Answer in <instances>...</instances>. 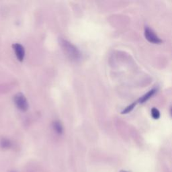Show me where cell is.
Listing matches in <instances>:
<instances>
[{
	"instance_id": "6da1fadb",
	"label": "cell",
	"mask_w": 172,
	"mask_h": 172,
	"mask_svg": "<svg viewBox=\"0 0 172 172\" xmlns=\"http://www.w3.org/2000/svg\"><path fill=\"white\" fill-rule=\"evenodd\" d=\"M14 102L15 105L22 111H26L29 109V103L26 97L22 93H18L15 95Z\"/></svg>"
},
{
	"instance_id": "7a4b0ae2",
	"label": "cell",
	"mask_w": 172,
	"mask_h": 172,
	"mask_svg": "<svg viewBox=\"0 0 172 172\" xmlns=\"http://www.w3.org/2000/svg\"><path fill=\"white\" fill-rule=\"evenodd\" d=\"M145 37L147 41L151 43L161 44L163 42L162 40L155 34V32L148 26H145Z\"/></svg>"
},
{
	"instance_id": "3957f363",
	"label": "cell",
	"mask_w": 172,
	"mask_h": 172,
	"mask_svg": "<svg viewBox=\"0 0 172 172\" xmlns=\"http://www.w3.org/2000/svg\"><path fill=\"white\" fill-rule=\"evenodd\" d=\"M62 45L64 49L65 50L66 53L69 55L71 56V57L75 59H77V57L79 58V51L76 49V48H75L73 45H72L70 42L63 41L62 42Z\"/></svg>"
},
{
	"instance_id": "277c9868",
	"label": "cell",
	"mask_w": 172,
	"mask_h": 172,
	"mask_svg": "<svg viewBox=\"0 0 172 172\" xmlns=\"http://www.w3.org/2000/svg\"><path fill=\"white\" fill-rule=\"evenodd\" d=\"M14 50L15 51V55L18 59V61H22L24 59L25 56V49L24 46L19 43H15L13 45Z\"/></svg>"
},
{
	"instance_id": "5b68a950",
	"label": "cell",
	"mask_w": 172,
	"mask_h": 172,
	"mask_svg": "<svg viewBox=\"0 0 172 172\" xmlns=\"http://www.w3.org/2000/svg\"><path fill=\"white\" fill-rule=\"evenodd\" d=\"M156 91H157V89L156 88H153L150 90L149 91H147L145 94L142 95V96L139 99L137 102L140 104H143L146 102L147 100H149L152 96H153V95L156 93Z\"/></svg>"
},
{
	"instance_id": "8992f818",
	"label": "cell",
	"mask_w": 172,
	"mask_h": 172,
	"mask_svg": "<svg viewBox=\"0 0 172 172\" xmlns=\"http://www.w3.org/2000/svg\"><path fill=\"white\" fill-rule=\"evenodd\" d=\"M137 102H134L132 103L131 104H130L129 106H126L125 108L122 111L121 113L123 114H126L130 112L135 108V107L136 104H137Z\"/></svg>"
},
{
	"instance_id": "52a82bcc",
	"label": "cell",
	"mask_w": 172,
	"mask_h": 172,
	"mask_svg": "<svg viewBox=\"0 0 172 172\" xmlns=\"http://www.w3.org/2000/svg\"><path fill=\"white\" fill-rule=\"evenodd\" d=\"M53 127L55 131L57 132L59 134H61L63 133V126L61 125V122H59V121H56L53 124Z\"/></svg>"
},
{
	"instance_id": "ba28073f",
	"label": "cell",
	"mask_w": 172,
	"mask_h": 172,
	"mask_svg": "<svg viewBox=\"0 0 172 172\" xmlns=\"http://www.w3.org/2000/svg\"><path fill=\"white\" fill-rule=\"evenodd\" d=\"M151 116L154 119L157 120L160 118V112L159 110L156 108H153L151 109Z\"/></svg>"
},
{
	"instance_id": "9c48e42d",
	"label": "cell",
	"mask_w": 172,
	"mask_h": 172,
	"mask_svg": "<svg viewBox=\"0 0 172 172\" xmlns=\"http://www.w3.org/2000/svg\"><path fill=\"white\" fill-rule=\"evenodd\" d=\"M2 146L3 148H8L10 146V143L7 140H3L2 142Z\"/></svg>"
},
{
	"instance_id": "30bf717a",
	"label": "cell",
	"mask_w": 172,
	"mask_h": 172,
	"mask_svg": "<svg viewBox=\"0 0 172 172\" xmlns=\"http://www.w3.org/2000/svg\"><path fill=\"white\" fill-rule=\"evenodd\" d=\"M170 114H171V117H172V106L171 107V108H170Z\"/></svg>"
},
{
	"instance_id": "8fae6325",
	"label": "cell",
	"mask_w": 172,
	"mask_h": 172,
	"mask_svg": "<svg viewBox=\"0 0 172 172\" xmlns=\"http://www.w3.org/2000/svg\"><path fill=\"white\" fill-rule=\"evenodd\" d=\"M120 172H128V171H125V170H121V171Z\"/></svg>"
}]
</instances>
